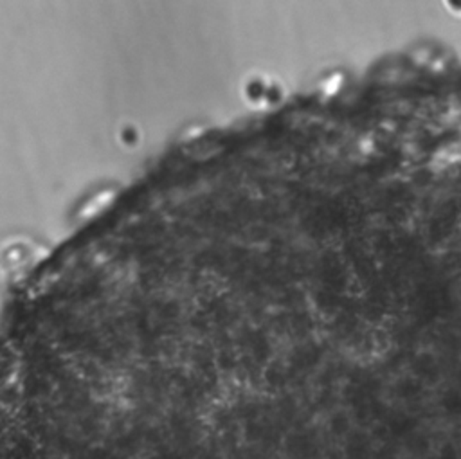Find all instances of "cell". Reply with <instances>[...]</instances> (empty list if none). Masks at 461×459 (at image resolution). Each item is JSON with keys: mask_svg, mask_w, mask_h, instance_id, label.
Masks as SVG:
<instances>
[{"mask_svg": "<svg viewBox=\"0 0 461 459\" xmlns=\"http://www.w3.org/2000/svg\"><path fill=\"white\" fill-rule=\"evenodd\" d=\"M375 442L370 434L352 433L346 437L343 446L344 459H373L375 458Z\"/></svg>", "mask_w": 461, "mask_h": 459, "instance_id": "6da1fadb", "label": "cell"}, {"mask_svg": "<svg viewBox=\"0 0 461 459\" xmlns=\"http://www.w3.org/2000/svg\"><path fill=\"white\" fill-rule=\"evenodd\" d=\"M435 454L439 459H460V449L454 443H444V445H439Z\"/></svg>", "mask_w": 461, "mask_h": 459, "instance_id": "277c9868", "label": "cell"}, {"mask_svg": "<svg viewBox=\"0 0 461 459\" xmlns=\"http://www.w3.org/2000/svg\"><path fill=\"white\" fill-rule=\"evenodd\" d=\"M405 451L409 452L413 458H420V459H427L431 456L432 452V445L431 439L423 434H411L407 436V443H405Z\"/></svg>", "mask_w": 461, "mask_h": 459, "instance_id": "7a4b0ae2", "label": "cell"}, {"mask_svg": "<svg viewBox=\"0 0 461 459\" xmlns=\"http://www.w3.org/2000/svg\"><path fill=\"white\" fill-rule=\"evenodd\" d=\"M427 459H439V458L436 454H432V456H429V458H427Z\"/></svg>", "mask_w": 461, "mask_h": 459, "instance_id": "5b68a950", "label": "cell"}, {"mask_svg": "<svg viewBox=\"0 0 461 459\" xmlns=\"http://www.w3.org/2000/svg\"><path fill=\"white\" fill-rule=\"evenodd\" d=\"M330 433L334 434L335 437H339V439H346V437L352 434V421H350L348 416L344 414H337L331 418L330 421Z\"/></svg>", "mask_w": 461, "mask_h": 459, "instance_id": "3957f363", "label": "cell"}]
</instances>
